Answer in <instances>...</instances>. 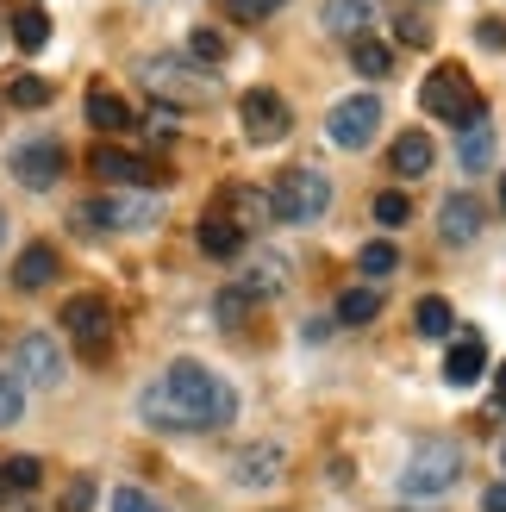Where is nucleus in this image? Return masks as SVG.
Here are the masks:
<instances>
[{
	"label": "nucleus",
	"instance_id": "23",
	"mask_svg": "<svg viewBox=\"0 0 506 512\" xmlns=\"http://www.w3.org/2000/svg\"><path fill=\"white\" fill-rule=\"evenodd\" d=\"M413 325H419V338H444V331L457 325V319H450V300H438V294H425V300L413 306Z\"/></svg>",
	"mask_w": 506,
	"mask_h": 512
},
{
	"label": "nucleus",
	"instance_id": "25",
	"mask_svg": "<svg viewBox=\"0 0 506 512\" xmlns=\"http://www.w3.org/2000/svg\"><path fill=\"white\" fill-rule=\"evenodd\" d=\"M357 269H363L369 281H382V275H394V269H400V250H394L388 238H375V244H363V250H357Z\"/></svg>",
	"mask_w": 506,
	"mask_h": 512
},
{
	"label": "nucleus",
	"instance_id": "44",
	"mask_svg": "<svg viewBox=\"0 0 506 512\" xmlns=\"http://www.w3.org/2000/svg\"><path fill=\"white\" fill-rule=\"evenodd\" d=\"M500 469H506V444H500Z\"/></svg>",
	"mask_w": 506,
	"mask_h": 512
},
{
	"label": "nucleus",
	"instance_id": "28",
	"mask_svg": "<svg viewBox=\"0 0 506 512\" xmlns=\"http://www.w3.org/2000/svg\"><path fill=\"white\" fill-rule=\"evenodd\" d=\"M13 44H19V50H44V44H50V19H44V13H19V19H13Z\"/></svg>",
	"mask_w": 506,
	"mask_h": 512
},
{
	"label": "nucleus",
	"instance_id": "16",
	"mask_svg": "<svg viewBox=\"0 0 506 512\" xmlns=\"http://www.w3.org/2000/svg\"><path fill=\"white\" fill-rule=\"evenodd\" d=\"M432 157H438V150H432V138H425V132H400L394 150H388V169L400 175V182H413V175L432 169Z\"/></svg>",
	"mask_w": 506,
	"mask_h": 512
},
{
	"label": "nucleus",
	"instance_id": "12",
	"mask_svg": "<svg viewBox=\"0 0 506 512\" xmlns=\"http://www.w3.org/2000/svg\"><path fill=\"white\" fill-rule=\"evenodd\" d=\"M482 369H488L482 331H463V338L450 344V356H444V381H450V388H469V381H482Z\"/></svg>",
	"mask_w": 506,
	"mask_h": 512
},
{
	"label": "nucleus",
	"instance_id": "10",
	"mask_svg": "<svg viewBox=\"0 0 506 512\" xmlns=\"http://www.w3.org/2000/svg\"><path fill=\"white\" fill-rule=\"evenodd\" d=\"M88 169L100 175V182H113V188H157V182H163V175H157V163L132 157V150H113V144L88 150Z\"/></svg>",
	"mask_w": 506,
	"mask_h": 512
},
{
	"label": "nucleus",
	"instance_id": "21",
	"mask_svg": "<svg viewBox=\"0 0 506 512\" xmlns=\"http://www.w3.org/2000/svg\"><path fill=\"white\" fill-rule=\"evenodd\" d=\"M238 294H250V300H269L275 288H282V256H269V263H250L238 281H232Z\"/></svg>",
	"mask_w": 506,
	"mask_h": 512
},
{
	"label": "nucleus",
	"instance_id": "3",
	"mask_svg": "<svg viewBox=\"0 0 506 512\" xmlns=\"http://www.w3.org/2000/svg\"><path fill=\"white\" fill-rule=\"evenodd\" d=\"M325 207H332V182L319 169H282L269 188V213L282 225H313Z\"/></svg>",
	"mask_w": 506,
	"mask_h": 512
},
{
	"label": "nucleus",
	"instance_id": "43",
	"mask_svg": "<svg viewBox=\"0 0 506 512\" xmlns=\"http://www.w3.org/2000/svg\"><path fill=\"white\" fill-rule=\"evenodd\" d=\"M500 207H506V182H500Z\"/></svg>",
	"mask_w": 506,
	"mask_h": 512
},
{
	"label": "nucleus",
	"instance_id": "9",
	"mask_svg": "<svg viewBox=\"0 0 506 512\" xmlns=\"http://www.w3.org/2000/svg\"><path fill=\"white\" fill-rule=\"evenodd\" d=\"M7 169L19 175L25 188H57V175H63V144L57 138H32V144H19L13 157H7Z\"/></svg>",
	"mask_w": 506,
	"mask_h": 512
},
{
	"label": "nucleus",
	"instance_id": "8",
	"mask_svg": "<svg viewBox=\"0 0 506 512\" xmlns=\"http://www.w3.org/2000/svg\"><path fill=\"white\" fill-rule=\"evenodd\" d=\"M238 119H244L250 144H275V138H288V100L275 94V88H250V94L238 100Z\"/></svg>",
	"mask_w": 506,
	"mask_h": 512
},
{
	"label": "nucleus",
	"instance_id": "19",
	"mask_svg": "<svg viewBox=\"0 0 506 512\" xmlns=\"http://www.w3.org/2000/svg\"><path fill=\"white\" fill-rule=\"evenodd\" d=\"M88 125H100V132H132V107H125V94H113L107 82L88 88Z\"/></svg>",
	"mask_w": 506,
	"mask_h": 512
},
{
	"label": "nucleus",
	"instance_id": "38",
	"mask_svg": "<svg viewBox=\"0 0 506 512\" xmlns=\"http://www.w3.org/2000/svg\"><path fill=\"white\" fill-rule=\"evenodd\" d=\"M432 38V25H419V19H400V44H425Z\"/></svg>",
	"mask_w": 506,
	"mask_h": 512
},
{
	"label": "nucleus",
	"instance_id": "42",
	"mask_svg": "<svg viewBox=\"0 0 506 512\" xmlns=\"http://www.w3.org/2000/svg\"><path fill=\"white\" fill-rule=\"evenodd\" d=\"M0 500H7V475H0Z\"/></svg>",
	"mask_w": 506,
	"mask_h": 512
},
{
	"label": "nucleus",
	"instance_id": "14",
	"mask_svg": "<svg viewBox=\"0 0 506 512\" xmlns=\"http://www.w3.org/2000/svg\"><path fill=\"white\" fill-rule=\"evenodd\" d=\"M438 232H444V244H469L475 232H482V200H475V194H450L438 207Z\"/></svg>",
	"mask_w": 506,
	"mask_h": 512
},
{
	"label": "nucleus",
	"instance_id": "24",
	"mask_svg": "<svg viewBox=\"0 0 506 512\" xmlns=\"http://www.w3.org/2000/svg\"><path fill=\"white\" fill-rule=\"evenodd\" d=\"M350 63H357V75H388L394 69V50L382 38H357V44H350Z\"/></svg>",
	"mask_w": 506,
	"mask_h": 512
},
{
	"label": "nucleus",
	"instance_id": "34",
	"mask_svg": "<svg viewBox=\"0 0 506 512\" xmlns=\"http://www.w3.org/2000/svg\"><path fill=\"white\" fill-rule=\"evenodd\" d=\"M275 7H282V0H225V13H232V19H269Z\"/></svg>",
	"mask_w": 506,
	"mask_h": 512
},
{
	"label": "nucleus",
	"instance_id": "6",
	"mask_svg": "<svg viewBox=\"0 0 506 512\" xmlns=\"http://www.w3.org/2000/svg\"><path fill=\"white\" fill-rule=\"evenodd\" d=\"M63 325H69V344L82 356H107V344H113V306L100 294H75L63 306Z\"/></svg>",
	"mask_w": 506,
	"mask_h": 512
},
{
	"label": "nucleus",
	"instance_id": "15",
	"mask_svg": "<svg viewBox=\"0 0 506 512\" xmlns=\"http://www.w3.org/2000/svg\"><path fill=\"white\" fill-rule=\"evenodd\" d=\"M369 19H375V0H325V32L332 38H369Z\"/></svg>",
	"mask_w": 506,
	"mask_h": 512
},
{
	"label": "nucleus",
	"instance_id": "30",
	"mask_svg": "<svg viewBox=\"0 0 506 512\" xmlns=\"http://www.w3.org/2000/svg\"><path fill=\"white\" fill-rule=\"evenodd\" d=\"M375 219H382V225H407V219H413V200L400 194V188H388V194H375Z\"/></svg>",
	"mask_w": 506,
	"mask_h": 512
},
{
	"label": "nucleus",
	"instance_id": "41",
	"mask_svg": "<svg viewBox=\"0 0 506 512\" xmlns=\"http://www.w3.org/2000/svg\"><path fill=\"white\" fill-rule=\"evenodd\" d=\"M0 244H7V213H0Z\"/></svg>",
	"mask_w": 506,
	"mask_h": 512
},
{
	"label": "nucleus",
	"instance_id": "40",
	"mask_svg": "<svg viewBox=\"0 0 506 512\" xmlns=\"http://www.w3.org/2000/svg\"><path fill=\"white\" fill-rule=\"evenodd\" d=\"M494 381H500V394H506V363H500V369H494Z\"/></svg>",
	"mask_w": 506,
	"mask_h": 512
},
{
	"label": "nucleus",
	"instance_id": "17",
	"mask_svg": "<svg viewBox=\"0 0 506 512\" xmlns=\"http://www.w3.org/2000/svg\"><path fill=\"white\" fill-rule=\"evenodd\" d=\"M244 238H250V232H244L232 213H219V207L200 219V250H207V256H238V250H244Z\"/></svg>",
	"mask_w": 506,
	"mask_h": 512
},
{
	"label": "nucleus",
	"instance_id": "26",
	"mask_svg": "<svg viewBox=\"0 0 506 512\" xmlns=\"http://www.w3.org/2000/svg\"><path fill=\"white\" fill-rule=\"evenodd\" d=\"M0 475H7V494H25V488H38L44 463H38V456H7V463H0Z\"/></svg>",
	"mask_w": 506,
	"mask_h": 512
},
{
	"label": "nucleus",
	"instance_id": "18",
	"mask_svg": "<svg viewBox=\"0 0 506 512\" xmlns=\"http://www.w3.org/2000/svg\"><path fill=\"white\" fill-rule=\"evenodd\" d=\"M50 275H57V250H50V244H25L19 263H13V288L38 294V288H50Z\"/></svg>",
	"mask_w": 506,
	"mask_h": 512
},
{
	"label": "nucleus",
	"instance_id": "33",
	"mask_svg": "<svg viewBox=\"0 0 506 512\" xmlns=\"http://www.w3.org/2000/svg\"><path fill=\"white\" fill-rule=\"evenodd\" d=\"M19 413H25V388H19L13 375H0V425H13Z\"/></svg>",
	"mask_w": 506,
	"mask_h": 512
},
{
	"label": "nucleus",
	"instance_id": "39",
	"mask_svg": "<svg viewBox=\"0 0 506 512\" xmlns=\"http://www.w3.org/2000/svg\"><path fill=\"white\" fill-rule=\"evenodd\" d=\"M482 512H506V481H494V488L482 494Z\"/></svg>",
	"mask_w": 506,
	"mask_h": 512
},
{
	"label": "nucleus",
	"instance_id": "22",
	"mask_svg": "<svg viewBox=\"0 0 506 512\" xmlns=\"http://www.w3.org/2000/svg\"><path fill=\"white\" fill-rule=\"evenodd\" d=\"M375 313H382V294H375V288H350V294H338V325H369Z\"/></svg>",
	"mask_w": 506,
	"mask_h": 512
},
{
	"label": "nucleus",
	"instance_id": "7",
	"mask_svg": "<svg viewBox=\"0 0 506 512\" xmlns=\"http://www.w3.org/2000/svg\"><path fill=\"white\" fill-rule=\"evenodd\" d=\"M13 381H19V388H57V381H63V350H57V338H44V331L19 338L13 344Z\"/></svg>",
	"mask_w": 506,
	"mask_h": 512
},
{
	"label": "nucleus",
	"instance_id": "4",
	"mask_svg": "<svg viewBox=\"0 0 506 512\" xmlns=\"http://www.w3.org/2000/svg\"><path fill=\"white\" fill-rule=\"evenodd\" d=\"M419 107L432 113V119H450V125L488 119V107H482V94L469 88V75H463L457 63H438L432 75H425V88H419Z\"/></svg>",
	"mask_w": 506,
	"mask_h": 512
},
{
	"label": "nucleus",
	"instance_id": "1",
	"mask_svg": "<svg viewBox=\"0 0 506 512\" xmlns=\"http://www.w3.org/2000/svg\"><path fill=\"white\" fill-rule=\"evenodd\" d=\"M138 413H144V425H157V431H219V425L238 419V394H232L225 375H213L207 363H188V356H182V363H169L144 388Z\"/></svg>",
	"mask_w": 506,
	"mask_h": 512
},
{
	"label": "nucleus",
	"instance_id": "32",
	"mask_svg": "<svg viewBox=\"0 0 506 512\" xmlns=\"http://www.w3.org/2000/svg\"><path fill=\"white\" fill-rule=\"evenodd\" d=\"M250 306H257V300H250V294H238V288H225V294L213 300V319H219V325H232V319H244V313H250Z\"/></svg>",
	"mask_w": 506,
	"mask_h": 512
},
{
	"label": "nucleus",
	"instance_id": "13",
	"mask_svg": "<svg viewBox=\"0 0 506 512\" xmlns=\"http://www.w3.org/2000/svg\"><path fill=\"white\" fill-rule=\"evenodd\" d=\"M75 219H82V225H100V232H113V225H144V219H150V200H125V194L88 200V207H75Z\"/></svg>",
	"mask_w": 506,
	"mask_h": 512
},
{
	"label": "nucleus",
	"instance_id": "37",
	"mask_svg": "<svg viewBox=\"0 0 506 512\" xmlns=\"http://www.w3.org/2000/svg\"><path fill=\"white\" fill-rule=\"evenodd\" d=\"M150 138H175V107H157V113H150Z\"/></svg>",
	"mask_w": 506,
	"mask_h": 512
},
{
	"label": "nucleus",
	"instance_id": "20",
	"mask_svg": "<svg viewBox=\"0 0 506 512\" xmlns=\"http://www.w3.org/2000/svg\"><path fill=\"white\" fill-rule=\"evenodd\" d=\"M457 157H463V169H488V163H494V125H488V119H469V125H463Z\"/></svg>",
	"mask_w": 506,
	"mask_h": 512
},
{
	"label": "nucleus",
	"instance_id": "2",
	"mask_svg": "<svg viewBox=\"0 0 506 512\" xmlns=\"http://www.w3.org/2000/svg\"><path fill=\"white\" fill-rule=\"evenodd\" d=\"M457 475H463V450L450 438H425L407 456V469H400V494L407 500H438V494L457 488Z\"/></svg>",
	"mask_w": 506,
	"mask_h": 512
},
{
	"label": "nucleus",
	"instance_id": "36",
	"mask_svg": "<svg viewBox=\"0 0 506 512\" xmlns=\"http://www.w3.org/2000/svg\"><path fill=\"white\" fill-rule=\"evenodd\" d=\"M94 506V481H69V494H63V512H88Z\"/></svg>",
	"mask_w": 506,
	"mask_h": 512
},
{
	"label": "nucleus",
	"instance_id": "27",
	"mask_svg": "<svg viewBox=\"0 0 506 512\" xmlns=\"http://www.w3.org/2000/svg\"><path fill=\"white\" fill-rule=\"evenodd\" d=\"M188 57H194V63H225V32H213V25H194V32H188Z\"/></svg>",
	"mask_w": 506,
	"mask_h": 512
},
{
	"label": "nucleus",
	"instance_id": "31",
	"mask_svg": "<svg viewBox=\"0 0 506 512\" xmlns=\"http://www.w3.org/2000/svg\"><path fill=\"white\" fill-rule=\"evenodd\" d=\"M225 207L244 213V219H275L269 213V194H250V188H225Z\"/></svg>",
	"mask_w": 506,
	"mask_h": 512
},
{
	"label": "nucleus",
	"instance_id": "5",
	"mask_svg": "<svg viewBox=\"0 0 506 512\" xmlns=\"http://www.w3.org/2000/svg\"><path fill=\"white\" fill-rule=\"evenodd\" d=\"M375 132H382V100L375 94H350V100H338V107L325 113V138L338 150H369Z\"/></svg>",
	"mask_w": 506,
	"mask_h": 512
},
{
	"label": "nucleus",
	"instance_id": "29",
	"mask_svg": "<svg viewBox=\"0 0 506 512\" xmlns=\"http://www.w3.org/2000/svg\"><path fill=\"white\" fill-rule=\"evenodd\" d=\"M7 100H13V107H44V100H50V82H44V75H13Z\"/></svg>",
	"mask_w": 506,
	"mask_h": 512
},
{
	"label": "nucleus",
	"instance_id": "11",
	"mask_svg": "<svg viewBox=\"0 0 506 512\" xmlns=\"http://www.w3.org/2000/svg\"><path fill=\"white\" fill-rule=\"evenodd\" d=\"M282 469H288L282 444H250V450H238L232 481H238V488H269V481H282Z\"/></svg>",
	"mask_w": 506,
	"mask_h": 512
},
{
	"label": "nucleus",
	"instance_id": "35",
	"mask_svg": "<svg viewBox=\"0 0 506 512\" xmlns=\"http://www.w3.org/2000/svg\"><path fill=\"white\" fill-rule=\"evenodd\" d=\"M113 512H163V506L150 500V494H138V488H119L113 494Z\"/></svg>",
	"mask_w": 506,
	"mask_h": 512
}]
</instances>
